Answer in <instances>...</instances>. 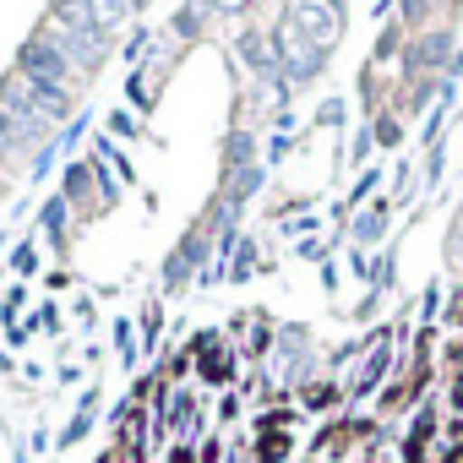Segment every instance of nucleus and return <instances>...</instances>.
I'll use <instances>...</instances> for the list:
<instances>
[{
	"label": "nucleus",
	"instance_id": "obj_1",
	"mask_svg": "<svg viewBox=\"0 0 463 463\" xmlns=\"http://www.w3.org/2000/svg\"><path fill=\"white\" fill-rule=\"evenodd\" d=\"M279 458H289V436L268 430V441H262V463H279Z\"/></svg>",
	"mask_w": 463,
	"mask_h": 463
}]
</instances>
